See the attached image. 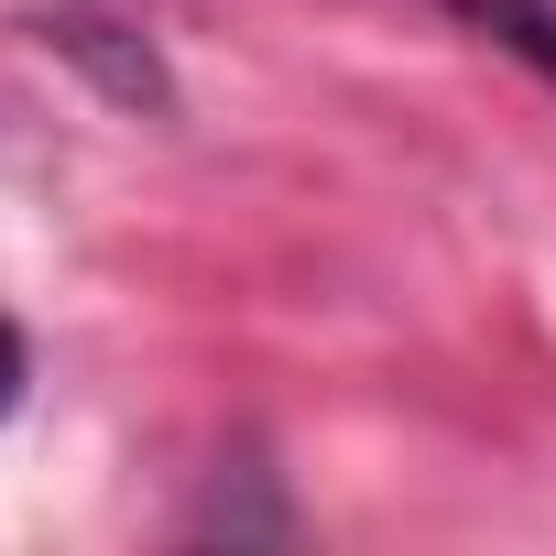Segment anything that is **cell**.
Listing matches in <instances>:
<instances>
[{
  "label": "cell",
  "instance_id": "obj_1",
  "mask_svg": "<svg viewBox=\"0 0 556 556\" xmlns=\"http://www.w3.org/2000/svg\"><path fill=\"white\" fill-rule=\"evenodd\" d=\"M447 12H458V23H480L491 45H513L534 77H556V12H545V0H447Z\"/></svg>",
  "mask_w": 556,
  "mask_h": 556
},
{
  "label": "cell",
  "instance_id": "obj_2",
  "mask_svg": "<svg viewBox=\"0 0 556 556\" xmlns=\"http://www.w3.org/2000/svg\"><path fill=\"white\" fill-rule=\"evenodd\" d=\"M23 404V339H12V317H0V415Z\"/></svg>",
  "mask_w": 556,
  "mask_h": 556
}]
</instances>
